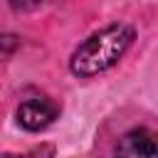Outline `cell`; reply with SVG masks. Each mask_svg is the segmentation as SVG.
Segmentation results:
<instances>
[{
	"label": "cell",
	"instance_id": "6",
	"mask_svg": "<svg viewBox=\"0 0 158 158\" xmlns=\"http://www.w3.org/2000/svg\"><path fill=\"white\" fill-rule=\"evenodd\" d=\"M40 2H42V0H10V5H12L15 10H35Z\"/></svg>",
	"mask_w": 158,
	"mask_h": 158
},
{
	"label": "cell",
	"instance_id": "3",
	"mask_svg": "<svg viewBox=\"0 0 158 158\" xmlns=\"http://www.w3.org/2000/svg\"><path fill=\"white\" fill-rule=\"evenodd\" d=\"M116 158H156V138L148 128H133L121 136Z\"/></svg>",
	"mask_w": 158,
	"mask_h": 158
},
{
	"label": "cell",
	"instance_id": "4",
	"mask_svg": "<svg viewBox=\"0 0 158 158\" xmlns=\"http://www.w3.org/2000/svg\"><path fill=\"white\" fill-rule=\"evenodd\" d=\"M54 156V146L49 143H42L27 153H0V158H52Z\"/></svg>",
	"mask_w": 158,
	"mask_h": 158
},
{
	"label": "cell",
	"instance_id": "5",
	"mask_svg": "<svg viewBox=\"0 0 158 158\" xmlns=\"http://www.w3.org/2000/svg\"><path fill=\"white\" fill-rule=\"evenodd\" d=\"M17 47H20V40H17V37H12V35H0V59L10 57Z\"/></svg>",
	"mask_w": 158,
	"mask_h": 158
},
{
	"label": "cell",
	"instance_id": "1",
	"mask_svg": "<svg viewBox=\"0 0 158 158\" xmlns=\"http://www.w3.org/2000/svg\"><path fill=\"white\" fill-rule=\"evenodd\" d=\"M131 42H133V27L109 25V27L94 32L91 37H86L77 47L69 67L77 77H94V74L114 67L123 57V52L128 49Z\"/></svg>",
	"mask_w": 158,
	"mask_h": 158
},
{
	"label": "cell",
	"instance_id": "2",
	"mask_svg": "<svg viewBox=\"0 0 158 158\" xmlns=\"http://www.w3.org/2000/svg\"><path fill=\"white\" fill-rule=\"evenodd\" d=\"M59 116V106L49 96H32L17 106V121L27 131H42Z\"/></svg>",
	"mask_w": 158,
	"mask_h": 158
}]
</instances>
